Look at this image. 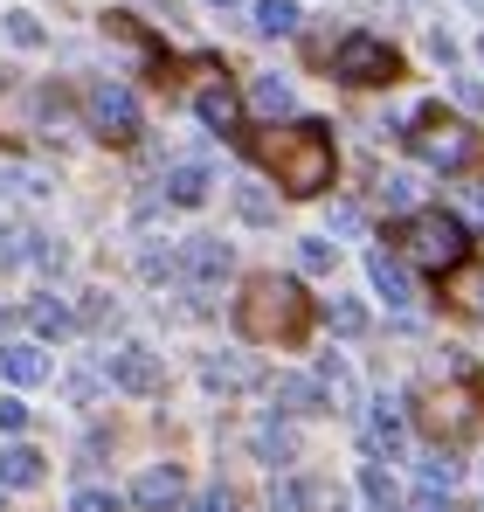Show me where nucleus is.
Returning <instances> with one entry per match:
<instances>
[{
  "mask_svg": "<svg viewBox=\"0 0 484 512\" xmlns=\"http://www.w3.org/2000/svg\"><path fill=\"white\" fill-rule=\"evenodd\" d=\"M249 153L263 160V167L277 173V187L291 194V201H312L332 187V125L319 118H298V125H277V132H263V139H249Z\"/></svg>",
  "mask_w": 484,
  "mask_h": 512,
  "instance_id": "nucleus-1",
  "label": "nucleus"
},
{
  "mask_svg": "<svg viewBox=\"0 0 484 512\" xmlns=\"http://www.w3.org/2000/svg\"><path fill=\"white\" fill-rule=\"evenodd\" d=\"M236 326L249 340H284L298 346L312 326V298L298 291V277H249L236 298Z\"/></svg>",
  "mask_w": 484,
  "mask_h": 512,
  "instance_id": "nucleus-2",
  "label": "nucleus"
},
{
  "mask_svg": "<svg viewBox=\"0 0 484 512\" xmlns=\"http://www.w3.org/2000/svg\"><path fill=\"white\" fill-rule=\"evenodd\" d=\"M388 250L415 263V270H436V277H450V270H464V256H471V229L450 215V208H408L402 222H395V243Z\"/></svg>",
  "mask_w": 484,
  "mask_h": 512,
  "instance_id": "nucleus-3",
  "label": "nucleus"
},
{
  "mask_svg": "<svg viewBox=\"0 0 484 512\" xmlns=\"http://www.w3.org/2000/svg\"><path fill=\"white\" fill-rule=\"evenodd\" d=\"M402 139L415 146V160H422V167H436V173H464V167H478V153H484L478 132H471L464 118L436 111V104H422V111L408 118Z\"/></svg>",
  "mask_w": 484,
  "mask_h": 512,
  "instance_id": "nucleus-4",
  "label": "nucleus"
},
{
  "mask_svg": "<svg viewBox=\"0 0 484 512\" xmlns=\"http://www.w3.org/2000/svg\"><path fill=\"white\" fill-rule=\"evenodd\" d=\"M332 77L339 84H395L402 77V56H395V42H381V35H367V28H353V35H339L332 42Z\"/></svg>",
  "mask_w": 484,
  "mask_h": 512,
  "instance_id": "nucleus-5",
  "label": "nucleus"
},
{
  "mask_svg": "<svg viewBox=\"0 0 484 512\" xmlns=\"http://www.w3.org/2000/svg\"><path fill=\"white\" fill-rule=\"evenodd\" d=\"M83 111H90V132L111 139V146H132V139H139V104H132L125 84H90Z\"/></svg>",
  "mask_w": 484,
  "mask_h": 512,
  "instance_id": "nucleus-6",
  "label": "nucleus"
},
{
  "mask_svg": "<svg viewBox=\"0 0 484 512\" xmlns=\"http://www.w3.org/2000/svg\"><path fill=\"white\" fill-rule=\"evenodd\" d=\"M173 263H180V277H187V284H222V277L236 270V250H229L222 236H194Z\"/></svg>",
  "mask_w": 484,
  "mask_h": 512,
  "instance_id": "nucleus-7",
  "label": "nucleus"
},
{
  "mask_svg": "<svg viewBox=\"0 0 484 512\" xmlns=\"http://www.w3.org/2000/svg\"><path fill=\"white\" fill-rule=\"evenodd\" d=\"M104 374H111V388H125V395H160V360H153L146 346H118V353L104 360Z\"/></svg>",
  "mask_w": 484,
  "mask_h": 512,
  "instance_id": "nucleus-8",
  "label": "nucleus"
},
{
  "mask_svg": "<svg viewBox=\"0 0 484 512\" xmlns=\"http://www.w3.org/2000/svg\"><path fill=\"white\" fill-rule=\"evenodd\" d=\"M194 111H201V125H208V132H222V139H242V104H236V90L222 84V77L194 90Z\"/></svg>",
  "mask_w": 484,
  "mask_h": 512,
  "instance_id": "nucleus-9",
  "label": "nucleus"
},
{
  "mask_svg": "<svg viewBox=\"0 0 484 512\" xmlns=\"http://www.w3.org/2000/svg\"><path fill=\"white\" fill-rule=\"evenodd\" d=\"M187 499V478L173 471V464H153V471H139V485H132V506L139 512H173Z\"/></svg>",
  "mask_w": 484,
  "mask_h": 512,
  "instance_id": "nucleus-10",
  "label": "nucleus"
},
{
  "mask_svg": "<svg viewBox=\"0 0 484 512\" xmlns=\"http://www.w3.org/2000/svg\"><path fill=\"white\" fill-rule=\"evenodd\" d=\"M367 450H374V457H402L408 450V409L402 402H374V416H367Z\"/></svg>",
  "mask_w": 484,
  "mask_h": 512,
  "instance_id": "nucleus-11",
  "label": "nucleus"
},
{
  "mask_svg": "<svg viewBox=\"0 0 484 512\" xmlns=\"http://www.w3.org/2000/svg\"><path fill=\"white\" fill-rule=\"evenodd\" d=\"M270 395H277V409H284V416H325V409H332L312 374H277V381H270Z\"/></svg>",
  "mask_w": 484,
  "mask_h": 512,
  "instance_id": "nucleus-12",
  "label": "nucleus"
},
{
  "mask_svg": "<svg viewBox=\"0 0 484 512\" xmlns=\"http://www.w3.org/2000/svg\"><path fill=\"white\" fill-rule=\"evenodd\" d=\"M28 485H42V450L0 443V492H28Z\"/></svg>",
  "mask_w": 484,
  "mask_h": 512,
  "instance_id": "nucleus-13",
  "label": "nucleus"
},
{
  "mask_svg": "<svg viewBox=\"0 0 484 512\" xmlns=\"http://www.w3.org/2000/svg\"><path fill=\"white\" fill-rule=\"evenodd\" d=\"M367 277H374V291H381L388 305H408V298H415V284H408V263H402L395 250H374V256H367Z\"/></svg>",
  "mask_w": 484,
  "mask_h": 512,
  "instance_id": "nucleus-14",
  "label": "nucleus"
},
{
  "mask_svg": "<svg viewBox=\"0 0 484 512\" xmlns=\"http://www.w3.org/2000/svg\"><path fill=\"white\" fill-rule=\"evenodd\" d=\"M166 201H173V208H201V201H208V167H201V160H173V167H166Z\"/></svg>",
  "mask_w": 484,
  "mask_h": 512,
  "instance_id": "nucleus-15",
  "label": "nucleus"
},
{
  "mask_svg": "<svg viewBox=\"0 0 484 512\" xmlns=\"http://www.w3.org/2000/svg\"><path fill=\"white\" fill-rule=\"evenodd\" d=\"M201 381L222 388V395H236V388H256V367H249L242 353H208V360H201Z\"/></svg>",
  "mask_w": 484,
  "mask_h": 512,
  "instance_id": "nucleus-16",
  "label": "nucleus"
},
{
  "mask_svg": "<svg viewBox=\"0 0 484 512\" xmlns=\"http://www.w3.org/2000/svg\"><path fill=\"white\" fill-rule=\"evenodd\" d=\"M478 416V402H457V395H422V423L429 429H450V436H464Z\"/></svg>",
  "mask_w": 484,
  "mask_h": 512,
  "instance_id": "nucleus-17",
  "label": "nucleus"
},
{
  "mask_svg": "<svg viewBox=\"0 0 484 512\" xmlns=\"http://www.w3.org/2000/svg\"><path fill=\"white\" fill-rule=\"evenodd\" d=\"M42 374H49L42 346H0V381H14V388H35Z\"/></svg>",
  "mask_w": 484,
  "mask_h": 512,
  "instance_id": "nucleus-18",
  "label": "nucleus"
},
{
  "mask_svg": "<svg viewBox=\"0 0 484 512\" xmlns=\"http://www.w3.org/2000/svg\"><path fill=\"white\" fill-rule=\"evenodd\" d=\"M249 450H256L263 464H291V457H298V436H291L284 423H256L249 429Z\"/></svg>",
  "mask_w": 484,
  "mask_h": 512,
  "instance_id": "nucleus-19",
  "label": "nucleus"
},
{
  "mask_svg": "<svg viewBox=\"0 0 484 512\" xmlns=\"http://www.w3.org/2000/svg\"><path fill=\"white\" fill-rule=\"evenodd\" d=\"M305 7L298 0H256V35H298Z\"/></svg>",
  "mask_w": 484,
  "mask_h": 512,
  "instance_id": "nucleus-20",
  "label": "nucleus"
},
{
  "mask_svg": "<svg viewBox=\"0 0 484 512\" xmlns=\"http://www.w3.org/2000/svg\"><path fill=\"white\" fill-rule=\"evenodd\" d=\"M28 326H35L42 340H63V333H77V312L56 305V298H35V305H28Z\"/></svg>",
  "mask_w": 484,
  "mask_h": 512,
  "instance_id": "nucleus-21",
  "label": "nucleus"
},
{
  "mask_svg": "<svg viewBox=\"0 0 484 512\" xmlns=\"http://www.w3.org/2000/svg\"><path fill=\"white\" fill-rule=\"evenodd\" d=\"M270 512H319V485L312 478H277L270 485Z\"/></svg>",
  "mask_w": 484,
  "mask_h": 512,
  "instance_id": "nucleus-22",
  "label": "nucleus"
},
{
  "mask_svg": "<svg viewBox=\"0 0 484 512\" xmlns=\"http://www.w3.org/2000/svg\"><path fill=\"white\" fill-rule=\"evenodd\" d=\"M319 388H325V402H332V409H346V402H353V367H346L339 353H325V360H319Z\"/></svg>",
  "mask_w": 484,
  "mask_h": 512,
  "instance_id": "nucleus-23",
  "label": "nucleus"
},
{
  "mask_svg": "<svg viewBox=\"0 0 484 512\" xmlns=\"http://www.w3.org/2000/svg\"><path fill=\"white\" fill-rule=\"evenodd\" d=\"M360 492H367V512H402V492H395V478H388L381 464L360 471Z\"/></svg>",
  "mask_w": 484,
  "mask_h": 512,
  "instance_id": "nucleus-24",
  "label": "nucleus"
},
{
  "mask_svg": "<svg viewBox=\"0 0 484 512\" xmlns=\"http://www.w3.org/2000/svg\"><path fill=\"white\" fill-rule=\"evenodd\" d=\"M450 305L484 319V270H450Z\"/></svg>",
  "mask_w": 484,
  "mask_h": 512,
  "instance_id": "nucleus-25",
  "label": "nucleus"
},
{
  "mask_svg": "<svg viewBox=\"0 0 484 512\" xmlns=\"http://www.w3.org/2000/svg\"><path fill=\"white\" fill-rule=\"evenodd\" d=\"M236 215H242V222H256V229H263V222H277V201H270V187L242 180V187H236Z\"/></svg>",
  "mask_w": 484,
  "mask_h": 512,
  "instance_id": "nucleus-26",
  "label": "nucleus"
},
{
  "mask_svg": "<svg viewBox=\"0 0 484 512\" xmlns=\"http://www.w3.org/2000/svg\"><path fill=\"white\" fill-rule=\"evenodd\" d=\"M249 104H256L263 118H284V111H291V84H284V77H256V84H249Z\"/></svg>",
  "mask_w": 484,
  "mask_h": 512,
  "instance_id": "nucleus-27",
  "label": "nucleus"
},
{
  "mask_svg": "<svg viewBox=\"0 0 484 512\" xmlns=\"http://www.w3.org/2000/svg\"><path fill=\"white\" fill-rule=\"evenodd\" d=\"M325 326H332L339 340H360V333H367V305H353V298H332V305H325Z\"/></svg>",
  "mask_w": 484,
  "mask_h": 512,
  "instance_id": "nucleus-28",
  "label": "nucleus"
},
{
  "mask_svg": "<svg viewBox=\"0 0 484 512\" xmlns=\"http://www.w3.org/2000/svg\"><path fill=\"white\" fill-rule=\"evenodd\" d=\"M457 471H464V464H457V450H429V457H422L429 492H450V485H457Z\"/></svg>",
  "mask_w": 484,
  "mask_h": 512,
  "instance_id": "nucleus-29",
  "label": "nucleus"
},
{
  "mask_svg": "<svg viewBox=\"0 0 484 512\" xmlns=\"http://www.w3.org/2000/svg\"><path fill=\"white\" fill-rule=\"evenodd\" d=\"M298 263H305V270H312V277H325V270H332V263H339V250H332V243H325V236H305V243H298Z\"/></svg>",
  "mask_w": 484,
  "mask_h": 512,
  "instance_id": "nucleus-30",
  "label": "nucleus"
},
{
  "mask_svg": "<svg viewBox=\"0 0 484 512\" xmlns=\"http://www.w3.org/2000/svg\"><path fill=\"white\" fill-rule=\"evenodd\" d=\"M118 506H125V499H111L104 485H83L77 499H70V512H118Z\"/></svg>",
  "mask_w": 484,
  "mask_h": 512,
  "instance_id": "nucleus-31",
  "label": "nucleus"
},
{
  "mask_svg": "<svg viewBox=\"0 0 484 512\" xmlns=\"http://www.w3.org/2000/svg\"><path fill=\"white\" fill-rule=\"evenodd\" d=\"M7 35H14L21 49H35V42H42V21H35V14H7Z\"/></svg>",
  "mask_w": 484,
  "mask_h": 512,
  "instance_id": "nucleus-32",
  "label": "nucleus"
},
{
  "mask_svg": "<svg viewBox=\"0 0 484 512\" xmlns=\"http://www.w3.org/2000/svg\"><path fill=\"white\" fill-rule=\"evenodd\" d=\"M194 512H242V506H236V492H222V485H215V492H201V499H194Z\"/></svg>",
  "mask_w": 484,
  "mask_h": 512,
  "instance_id": "nucleus-33",
  "label": "nucleus"
},
{
  "mask_svg": "<svg viewBox=\"0 0 484 512\" xmlns=\"http://www.w3.org/2000/svg\"><path fill=\"white\" fill-rule=\"evenodd\" d=\"M0 429H7V436H14V429H28V402H14V395H7V402H0Z\"/></svg>",
  "mask_w": 484,
  "mask_h": 512,
  "instance_id": "nucleus-34",
  "label": "nucleus"
},
{
  "mask_svg": "<svg viewBox=\"0 0 484 512\" xmlns=\"http://www.w3.org/2000/svg\"><path fill=\"white\" fill-rule=\"evenodd\" d=\"M353 229H360V208L339 201V208H332V236H353Z\"/></svg>",
  "mask_w": 484,
  "mask_h": 512,
  "instance_id": "nucleus-35",
  "label": "nucleus"
},
{
  "mask_svg": "<svg viewBox=\"0 0 484 512\" xmlns=\"http://www.w3.org/2000/svg\"><path fill=\"white\" fill-rule=\"evenodd\" d=\"M402 512H457V506H450V499H443V492H415V499H408Z\"/></svg>",
  "mask_w": 484,
  "mask_h": 512,
  "instance_id": "nucleus-36",
  "label": "nucleus"
},
{
  "mask_svg": "<svg viewBox=\"0 0 484 512\" xmlns=\"http://www.w3.org/2000/svg\"><path fill=\"white\" fill-rule=\"evenodd\" d=\"M457 104H464V111H484V84H471V77H464V84H457Z\"/></svg>",
  "mask_w": 484,
  "mask_h": 512,
  "instance_id": "nucleus-37",
  "label": "nucleus"
},
{
  "mask_svg": "<svg viewBox=\"0 0 484 512\" xmlns=\"http://www.w3.org/2000/svg\"><path fill=\"white\" fill-rule=\"evenodd\" d=\"M0 333H7V312H0Z\"/></svg>",
  "mask_w": 484,
  "mask_h": 512,
  "instance_id": "nucleus-38",
  "label": "nucleus"
},
{
  "mask_svg": "<svg viewBox=\"0 0 484 512\" xmlns=\"http://www.w3.org/2000/svg\"><path fill=\"white\" fill-rule=\"evenodd\" d=\"M215 7H236V0H215Z\"/></svg>",
  "mask_w": 484,
  "mask_h": 512,
  "instance_id": "nucleus-39",
  "label": "nucleus"
}]
</instances>
